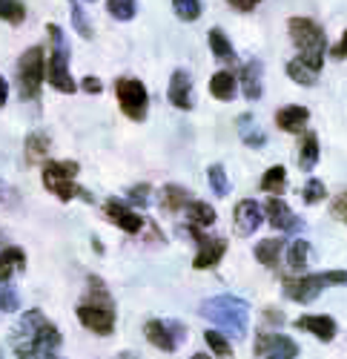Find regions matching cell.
I'll use <instances>...</instances> for the list:
<instances>
[{"label":"cell","instance_id":"obj_1","mask_svg":"<svg viewBox=\"0 0 347 359\" xmlns=\"http://www.w3.org/2000/svg\"><path fill=\"white\" fill-rule=\"evenodd\" d=\"M12 345H15L17 359H61L57 356L61 331H57L41 311H29L20 316Z\"/></svg>","mask_w":347,"mask_h":359},{"label":"cell","instance_id":"obj_2","mask_svg":"<svg viewBox=\"0 0 347 359\" xmlns=\"http://www.w3.org/2000/svg\"><path fill=\"white\" fill-rule=\"evenodd\" d=\"M78 319L98 337H109L115 331V302L104 282L95 276H90V287H86L83 302L78 305Z\"/></svg>","mask_w":347,"mask_h":359},{"label":"cell","instance_id":"obj_3","mask_svg":"<svg viewBox=\"0 0 347 359\" xmlns=\"http://www.w3.org/2000/svg\"><path fill=\"white\" fill-rule=\"evenodd\" d=\"M201 316L210 319L215 327L227 331L229 337L236 339H244L247 337V325H250V305L239 296H229V293H221V296H213L207 302H201Z\"/></svg>","mask_w":347,"mask_h":359},{"label":"cell","instance_id":"obj_4","mask_svg":"<svg viewBox=\"0 0 347 359\" xmlns=\"http://www.w3.org/2000/svg\"><path fill=\"white\" fill-rule=\"evenodd\" d=\"M46 32H49V41H52V52H49V61H46V81L57 89V93L72 95L78 89V83L69 72V43H66V38H64L57 23H49Z\"/></svg>","mask_w":347,"mask_h":359},{"label":"cell","instance_id":"obj_5","mask_svg":"<svg viewBox=\"0 0 347 359\" xmlns=\"http://www.w3.org/2000/svg\"><path fill=\"white\" fill-rule=\"evenodd\" d=\"M287 29H290V41L296 43V49L302 52L304 61H310L313 67L325 64V55H327V35L325 29L316 23L313 18H290L287 20Z\"/></svg>","mask_w":347,"mask_h":359},{"label":"cell","instance_id":"obj_6","mask_svg":"<svg viewBox=\"0 0 347 359\" xmlns=\"http://www.w3.org/2000/svg\"><path fill=\"white\" fill-rule=\"evenodd\" d=\"M78 172H80V164L78 161H43V187L49 193H55L61 201H72L75 196L90 201L92 196L75 184Z\"/></svg>","mask_w":347,"mask_h":359},{"label":"cell","instance_id":"obj_7","mask_svg":"<svg viewBox=\"0 0 347 359\" xmlns=\"http://www.w3.org/2000/svg\"><path fill=\"white\" fill-rule=\"evenodd\" d=\"M333 285H347V271H327V273H313V276H299V279H284L281 290L293 302H313L325 287Z\"/></svg>","mask_w":347,"mask_h":359},{"label":"cell","instance_id":"obj_8","mask_svg":"<svg viewBox=\"0 0 347 359\" xmlns=\"http://www.w3.org/2000/svg\"><path fill=\"white\" fill-rule=\"evenodd\" d=\"M46 78L43 46H29L17 61V89L23 101H35L41 95V83Z\"/></svg>","mask_w":347,"mask_h":359},{"label":"cell","instance_id":"obj_9","mask_svg":"<svg viewBox=\"0 0 347 359\" xmlns=\"http://www.w3.org/2000/svg\"><path fill=\"white\" fill-rule=\"evenodd\" d=\"M115 95H118V107L129 121H143L147 118L150 95H147V86L138 78H118L115 81Z\"/></svg>","mask_w":347,"mask_h":359},{"label":"cell","instance_id":"obj_10","mask_svg":"<svg viewBox=\"0 0 347 359\" xmlns=\"http://www.w3.org/2000/svg\"><path fill=\"white\" fill-rule=\"evenodd\" d=\"M143 337H147L158 351H167V353H172L178 345H181V339L187 337V331H184V325L181 322H172V319H150L147 325H143Z\"/></svg>","mask_w":347,"mask_h":359},{"label":"cell","instance_id":"obj_11","mask_svg":"<svg viewBox=\"0 0 347 359\" xmlns=\"http://www.w3.org/2000/svg\"><path fill=\"white\" fill-rule=\"evenodd\" d=\"M190 233L198 242V253L192 259V267H195V271H210V267H215L224 259V253H227V242H224V238H218V236H204L192 224H190Z\"/></svg>","mask_w":347,"mask_h":359},{"label":"cell","instance_id":"obj_12","mask_svg":"<svg viewBox=\"0 0 347 359\" xmlns=\"http://www.w3.org/2000/svg\"><path fill=\"white\" fill-rule=\"evenodd\" d=\"M255 356H262V359H296L299 356V345L296 339L290 337H284V334H258L255 339Z\"/></svg>","mask_w":347,"mask_h":359},{"label":"cell","instance_id":"obj_13","mask_svg":"<svg viewBox=\"0 0 347 359\" xmlns=\"http://www.w3.org/2000/svg\"><path fill=\"white\" fill-rule=\"evenodd\" d=\"M104 213H106V219H109L115 227H121V230L129 233V236H135V233L143 230V216H138L132 207H129L127 201H121V198H106Z\"/></svg>","mask_w":347,"mask_h":359},{"label":"cell","instance_id":"obj_14","mask_svg":"<svg viewBox=\"0 0 347 359\" xmlns=\"http://www.w3.org/2000/svg\"><path fill=\"white\" fill-rule=\"evenodd\" d=\"M264 222V207L253 201V198H244L236 204V210H233V224L239 230V236H253L258 227H262Z\"/></svg>","mask_w":347,"mask_h":359},{"label":"cell","instance_id":"obj_15","mask_svg":"<svg viewBox=\"0 0 347 359\" xmlns=\"http://www.w3.org/2000/svg\"><path fill=\"white\" fill-rule=\"evenodd\" d=\"M264 210H267V222H270L276 230H281V233H299V230H304V222H302L281 198H276V196L264 204Z\"/></svg>","mask_w":347,"mask_h":359},{"label":"cell","instance_id":"obj_16","mask_svg":"<svg viewBox=\"0 0 347 359\" xmlns=\"http://www.w3.org/2000/svg\"><path fill=\"white\" fill-rule=\"evenodd\" d=\"M167 95H169L172 107H178V109H192V104H195V98H192V78H190L187 69H176V72H172Z\"/></svg>","mask_w":347,"mask_h":359},{"label":"cell","instance_id":"obj_17","mask_svg":"<svg viewBox=\"0 0 347 359\" xmlns=\"http://www.w3.org/2000/svg\"><path fill=\"white\" fill-rule=\"evenodd\" d=\"M296 327L299 331H310L316 339H322V342H333L336 334H339V325H336L333 316H299Z\"/></svg>","mask_w":347,"mask_h":359},{"label":"cell","instance_id":"obj_18","mask_svg":"<svg viewBox=\"0 0 347 359\" xmlns=\"http://www.w3.org/2000/svg\"><path fill=\"white\" fill-rule=\"evenodd\" d=\"M307 121H310L307 107H296V104H290V107H281V109L276 112V124H278V130H281V133H290V135L304 133Z\"/></svg>","mask_w":347,"mask_h":359},{"label":"cell","instance_id":"obj_19","mask_svg":"<svg viewBox=\"0 0 347 359\" xmlns=\"http://www.w3.org/2000/svg\"><path fill=\"white\" fill-rule=\"evenodd\" d=\"M241 89L250 101H258L264 93L262 86V61H247V67L241 69Z\"/></svg>","mask_w":347,"mask_h":359},{"label":"cell","instance_id":"obj_20","mask_svg":"<svg viewBox=\"0 0 347 359\" xmlns=\"http://www.w3.org/2000/svg\"><path fill=\"white\" fill-rule=\"evenodd\" d=\"M190 201H192V196H190V190L181 187V184H167V187L161 190V207H164L167 213L187 210Z\"/></svg>","mask_w":347,"mask_h":359},{"label":"cell","instance_id":"obj_21","mask_svg":"<svg viewBox=\"0 0 347 359\" xmlns=\"http://www.w3.org/2000/svg\"><path fill=\"white\" fill-rule=\"evenodd\" d=\"M239 135H241V141L247 144V147H253V149H262L264 144H267V135H264V130L255 124V118L250 115V112H244L241 118H239Z\"/></svg>","mask_w":347,"mask_h":359},{"label":"cell","instance_id":"obj_22","mask_svg":"<svg viewBox=\"0 0 347 359\" xmlns=\"http://www.w3.org/2000/svg\"><path fill=\"white\" fill-rule=\"evenodd\" d=\"M17 271H26V253L20 248H3L0 250V282H9Z\"/></svg>","mask_w":347,"mask_h":359},{"label":"cell","instance_id":"obj_23","mask_svg":"<svg viewBox=\"0 0 347 359\" xmlns=\"http://www.w3.org/2000/svg\"><path fill=\"white\" fill-rule=\"evenodd\" d=\"M319 67H313L310 61H304V57L299 55V57H293L290 64H287V75H290V81H296V83H302V86H313L316 81H319Z\"/></svg>","mask_w":347,"mask_h":359},{"label":"cell","instance_id":"obj_24","mask_svg":"<svg viewBox=\"0 0 347 359\" xmlns=\"http://www.w3.org/2000/svg\"><path fill=\"white\" fill-rule=\"evenodd\" d=\"M210 95L218 98V101H233L236 98V75L227 72V69L215 72L210 78Z\"/></svg>","mask_w":347,"mask_h":359},{"label":"cell","instance_id":"obj_25","mask_svg":"<svg viewBox=\"0 0 347 359\" xmlns=\"http://www.w3.org/2000/svg\"><path fill=\"white\" fill-rule=\"evenodd\" d=\"M281 250H284V238H262V242L255 245V259L264 267H276Z\"/></svg>","mask_w":347,"mask_h":359},{"label":"cell","instance_id":"obj_26","mask_svg":"<svg viewBox=\"0 0 347 359\" xmlns=\"http://www.w3.org/2000/svg\"><path fill=\"white\" fill-rule=\"evenodd\" d=\"M187 219H190V224L192 227H213L215 224V210L207 204V201H190V207H187Z\"/></svg>","mask_w":347,"mask_h":359},{"label":"cell","instance_id":"obj_27","mask_svg":"<svg viewBox=\"0 0 347 359\" xmlns=\"http://www.w3.org/2000/svg\"><path fill=\"white\" fill-rule=\"evenodd\" d=\"M316 164H319V135L304 133L302 147H299V167L302 170H313Z\"/></svg>","mask_w":347,"mask_h":359},{"label":"cell","instance_id":"obj_28","mask_svg":"<svg viewBox=\"0 0 347 359\" xmlns=\"http://www.w3.org/2000/svg\"><path fill=\"white\" fill-rule=\"evenodd\" d=\"M207 41H210V49H213V55L218 57V61H224V64L236 61V49H233V43L227 41V35L221 32V29H210Z\"/></svg>","mask_w":347,"mask_h":359},{"label":"cell","instance_id":"obj_29","mask_svg":"<svg viewBox=\"0 0 347 359\" xmlns=\"http://www.w3.org/2000/svg\"><path fill=\"white\" fill-rule=\"evenodd\" d=\"M49 147H52V141L46 138V133H32L26 138V161L29 164H41L46 158V153H49Z\"/></svg>","mask_w":347,"mask_h":359},{"label":"cell","instance_id":"obj_30","mask_svg":"<svg viewBox=\"0 0 347 359\" xmlns=\"http://www.w3.org/2000/svg\"><path fill=\"white\" fill-rule=\"evenodd\" d=\"M307 259H310V245L304 242V238H296V242L287 248V264H290V271L302 273L307 267Z\"/></svg>","mask_w":347,"mask_h":359},{"label":"cell","instance_id":"obj_31","mask_svg":"<svg viewBox=\"0 0 347 359\" xmlns=\"http://www.w3.org/2000/svg\"><path fill=\"white\" fill-rule=\"evenodd\" d=\"M0 20L9 26H20L26 20V4L23 0H0Z\"/></svg>","mask_w":347,"mask_h":359},{"label":"cell","instance_id":"obj_32","mask_svg":"<svg viewBox=\"0 0 347 359\" xmlns=\"http://www.w3.org/2000/svg\"><path fill=\"white\" fill-rule=\"evenodd\" d=\"M284 187H287V170H284L281 164L270 167V170L262 175V190H264V193H284Z\"/></svg>","mask_w":347,"mask_h":359},{"label":"cell","instance_id":"obj_33","mask_svg":"<svg viewBox=\"0 0 347 359\" xmlns=\"http://www.w3.org/2000/svg\"><path fill=\"white\" fill-rule=\"evenodd\" d=\"M207 182H210V190H213L218 198H224V196L229 193V178H227V170H224L221 164H210Z\"/></svg>","mask_w":347,"mask_h":359},{"label":"cell","instance_id":"obj_34","mask_svg":"<svg viewBox=\"0 0 347 359\" xmlns=\"http://www.w3.org/2000/svg\"><path fill=\"white\" fill-rule=\"evenodd\" d=\"M106 12L115 20H132L138 15V4L135 0H106Z\"/></svg>","mask_w":347,"mask_h":359},{"label":"cell","instance_id":"obj_35","mask_svg":"<svg viewBox=\"0 0 347 359\" xmlns=\"http://www.w3.org/2000/svg\"><path fill=\"white\" fill-rule=\"evenodd\" d=\"M69 15H72V26H75V32H78L83 41H92V23H90V18H86V12L80 9V4H75V0H72Z\"/></svg>","mask_w":347,"mask_h":359},{"label":"cell","instance_id":"obj_36","mask_svg":"<svg viewBox=\"0 0 347 359\" xmlns=\"http://www.w3.org/2000/svg\"><path fill=\"white\" fill-rule=\"evenodd\" d=\"M204 342L210 345V351H213L218 359H229V356H233V348H229V342L224 339L221 331H204Z\"/></svg>","mask_w":347,"mask_h":359},{"label":"cell","instance_id":"obj_37","mask_svg":"<svg viewBox=\"0 0 347 359\" xmlns=\"http://www.w3.org/2000/svg\"><path fill=\"white\" fill-rule=\"evenodd\" d=\"M20 308V293L15 290V285L0 282V311L3 313H15Z\"/></svg>","mask_w":347,"mask_h":359},{"label":"cell","instance_id":"obj_38","mask_svg":"<svg viewBox=\"0 0 347 359\" xmlns=\"http://www.w3.org/2000/svg\"><path fill=\"white\" fill-rule=\"evenodd\" d=\"M172 9L181 20H198L201 18V0H172Z\"/></svg>","mask_w":347,"mask_h":359},{"label":"cell","instance_id":"obj_39","mask_svg":"<svg viewBox=\"0 0 347 359\" xmlns=\"http://www.w3.org/2000/svg\"><path fill=\"white\" fill-rule=\"evenodd\" d=\"M325 196H327V187L319 182V178H310V182L304 184V190H302V201L304 204H319Z\"/></svg>","mask_w":347,"mask_h":359},{"label":"cell","instance_id":"obj_40","mask_svg":"<svg viewBox=\"0 0 347 359\" xmlns=\"http://www.w3.org/2000/svg\"><path fill=\"white\" fill-rule=\"evenodd\" d=\"M127 198H129V204H135V207H147V204H150V184H135Z\"/></svg>","mask_w":347,"mask_h":359},{"label":"cell","instance_id":"obj_41","mask_svg":"<svg viewBox=\"0 0 347 359\" xmlns=\"http://www.w3.org/2000/svg\"><path fill=\"white\" fill-rule=\"evenodd\" d=\"M330 213L341 222V224H347V193H339L336 198H333V204H330Z\"/></svg>","mask_w":347,"mask_h":359},{"label":"cell","instance_id":"obj_42","mask_svg":"<svg viewBox=\"0 0 347 359\" xmlns=\"http://www.w3.org/2000/svg\"><path fill=\"white\" fill-rule=\"evenodd\" d=\"M229 4V9H236V12H253L262 0H227Z\"/></svg>","mask_w":347,"mask_h":359},{"label":"cell","instance_id":"obj_43","mask_svg":"<svg viewBox=\"0 0 347 359\" xmlns=\"http://www.w3.org/2000/svg\"><path fill=\"white\" fill-rule=\"evenodd\" d=\"M80 86H83L90 95H101V89H104V83H101L98 78H92V75H90V78H83V81H80Z\"/></svg>","mask_w":347,"mask_h":359},{"label":"cell","instance_id":"obj_44","mask_svg":"<svg viewBox=\"0 0 347 359\" xmlns=\"http://www.w3.org/2000/svg\"><path fill=\"white\" fill-rule=\"evenodd\" d=\"M333 57H347V32H344L341 41L333 46Z\"/></svg>","mask_w":347,"mask_h":359},{"label":"cell","instance_id":"obj_45","mask_svg":"<svg viewBox=\"0 0 347 359\" xmlns=\"http://www.w3.org/2000/svg\"><path fill=\"white\" fill-rule=\"evenodd\" d=\"M6 101H9V83L3 75H0V107H6Z\"/></svg>","mask_w":347,"mask_h":359},{"label":"cell","instance_id":"obj_46","mask_svg":"<svg viewBox=\"0 0 347 359\" xmlns=\"http://www.w3.org/2000/svg\"><path fill=\"white\" fill-rule=\"evenodd\" d=\"M264 316H267V322H278V325L284 322V313H278V311H267Z\"/></svg>","mask_w":347,"mask_h":359},{"label":"cell","instance_id":"obj_47","mask_svg":"<svg viewBox=\"0 0 347 359\" xmlns=\"http://www.w3.org/2000/svg\"><path fill=\"white\" fill-rule=\"evenodd\" d=\"M121 359H138V356H135V353H129V351H124V353H121Z\"/></svg>","mask_w":347,"mask_h":359},{"label":"cell","instance_id":"obj_48","mask_svg":"<svg viewBox=\"0 0 347 359\" xmlns=\"http://www.w3.org/2000/svg\"><path fill=\"white\" fill-rule=\"evenodd\" d=\"M192 359H210V356H207V353H195Z\"/></svg>","mask_w":347,"mask_h":359},{"label":"cell","instance_id":"obj_49","mask_svg":"<svg viewBox=\"0 0 347 359\" xmlns=\"http://www.w3.org/2000/svg\"><path fill=\"white\" fill-rule=\"evenodd\" d=\"M0 250H3V236H0Z\"/></svg>","mask_w":347,"mask_h":359}]
</instances>
